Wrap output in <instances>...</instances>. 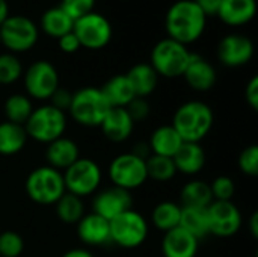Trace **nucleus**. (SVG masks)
Masks as SVG:
<instances>
[{"mask_svg": "<svg viewBox=\"0 0 258 257\" xmlns=\"http://www.w3.org/2000/svg\"><path fill=\"white\" fill-rule=\"evenodd\" d=\"M109 226L110 242L125 250L141 247L150 233L147 218L135 209H128L116 218L110 220Z\"/></svg>", "mask_w": 258, "mask_h": 257, "instance_id": "obj_7", "label": "nucleus"}, {"mask_svg": "<svg viewBox=\"0 0 258 257\" xmlns=\"http://www.w3.org/2000/svg\"><path fill=\"white\" fill-rule=\"evenodd\" d=\"M73 32L77 36L80 47L89 50L104 48L110 42L113 35L110 21L95 11L77 18L74 21Z\"/></svg>", "mask_w": 258, "mask_h": 257, "instance_id": "obj_12", "label": "nucleus"}, {"mask_svg": "<svg viewBox=\"0 0 258 257\" xmlns=\"http://www.w3.org/2000/svg\"><path fill=\"white\" fill-rule=\"evenodd\" d=\"M210 235L231 238L242 227V214L233 201H213L207 208Z\"/></svg>", "mask_w": 258, "mask_h": 257, "instance_id": "obj_13", "label": "nucleus"}, {"mask_svg": "<svg viewBox=\"0 0 258 257\" xmlns=\"http://www.w3.org/2000/svg\"><path fill=\"white\" fill-rule=\"evenodd\" d=\"M132 153H133V155H136L138 158H141V159L147 161V159L151 156V148H150L148 142H145V141H139V142H136V144L133 145Z\"/></svg>", "mask_w": 258, "mask_h": 257, "instance_id": "obj_44", "label": "nucleus"}, {"mask_svg": "<svg viewBox=\"0 0 258 257\" xmlns=\"http://www.w3.org/2000/svg\"><path fill=\"white\" fill-rule=\"evenodd\" d=\"M33 111V105L32 100L26 95V94H11L3 105V112L6 117V121L24 126L26 121L29 120L30 114Z\"/></svg>", "mask_w": 258, "mask_h": 257, "instance_id": "obj_31", "label": "nucleus"}, {"mask_svg": "<svg viewBox=\"0 0 258 257\" xmlns=\"http://www.w3.org/2000/svg\"><path fill=\"white\" fill-rule=\"evenodd\" d=\"M107 173L112 185L125 191L138 189L148 180L147 161L138 158L132 151L113 158Z\"/></svg>", "mask_w": 258, "mask_h": 257, "instance_id": "obj_10", "label": "nucleus"}, {"mask_svg": "<svg viewBox=\"0 0 258 257\" xmlns=\"http://www.w3.org/2000/svg\"><path fill=\"white\" fill-rule=\"evenodd\" d=\"M213 201H231L236 192V183L228 176H218L210 183Z\"/></svg>", "mask_w": 258, "mask_h": 257, "instance_id": "obj_36", "label": "nucleus"}, {"mask_svg": "<svg viewBox=\"0 0 258 257\" xmlns=\"http://www.w3.org/2000/svg\"><path fill=\"white\" fill-rule=\"evenodd\" d=\"M147 173L148 179H153L156 182H169L175 177L177 170L172 158L151 155L147 159Z\"/></svg>", "mask_w": 258, "mask_h": 257, "instance_id": "obj_33", "label": "nucleus"}, {"mask_svg": "<svg viewBox=\"0 0 258 257\" xmlns=\"http://www.w3.org/2000/svg\"><path fill=\"white\" fill-rule=\"evenodd\" d=\"M239 168L243 174L255 177L258 176V147L255 144H251L245 147L239 155Z\"/></svg>", "mask_w": 258, "mask_h": 257, "instance_id": "obj_37", "label": "nucleus"}, {"mask_svg": "<svg viewBox=\"0 0 258 257\" xmlns=\"http://www.w3.org/2000/svg\"><path fill=\"white\" fill-rule=\"evenodd\" d=\"M248 229L252 235V238H258V214L254 212L251 217H249V224H248Z\"/></svg>", "mask_w": 258, "mask_h": 257, "instance_id": "obj_46", "label": "nucleus"}, {"mask_svg": "<svg viewBox=\"0 0 258 257\" xmlns=\"http://www.w3.org/2000/svg\"><path fill=\"white\" fill-rule=\"evenodd\" d=\"M56 215L63 224H77L85 215V204L82 198L65 192L56 203Z\"/></svg>", "mask_w": 258, "mask_h": 257, "instance_id": "obj_32", "label": "nucleus"}, {"mask_svg": "<svg viewBox=\"0 0 258 257\" xmlns=\"http://www.w3.org/2000/svg\"><path fill=\"white\" fill-rule=\"evenodd\" d=\"M109 109L110 105L100 88L85 86L73 94L68 112L83 127H100Z\"/></svg>", "mask_w": 258, "mask_h": 257, "instance_id": "obj_3", "label": "nucleus"}, {"mask_svg": "<svg viewBox=\"0 0 258 257\" xmlns=\"http://www.w3.org/2000/svg\"><path fill=\"white\" fill-rule=\"evenodd\" d=\"M24 189L27 197L41 206L54 204L67 192L62 173L48 165L32 170L26 179Z\"/></svg>", "mask_w": 258, "mask_h": 257, "instance_id": "obj_5", "label": "nucleus"}, {"mask_svg": "<svg viewBox=\"0 0 258 257\" xmlns=\"http://www.w3.org/2000/svg\"><path fill=\"white\" fill-rule=\"evenodd\" d=\"M80 158V150L76 141L67 136H60L50 144H47L45 148V161L47 165L63 173L68 167H71L77 159Z\"/></svg>", "mask_w": 258, "mask_h": 257, "instance_id": "obj_19", "label": "nucleus"}, {"mask_svg": "<svg viewBox=\"0 0 258 257\" xmlns=\"http://www.w3.org/2000/svg\"><path fill=\"white\" fill-rule=\"evenodd\" d=\"M57 45H59L60 52H63V53H76L79 48H82L74 32H70L63 36H60L57 39Z\"/></svg>", "mask_w": 258, "mask_h": 257, "instance_id": "obj_42", "label": "nucleus"}, {"mask_svg": "<svg viewBox=\"0 0 258 257\" xmlns=\"http://www.w3.org/2000/svg\"><path fill=\"white\" fill-rule=\"evenodd\" d=\"M73 26H74V20L60 6L47 9L41 17L42 32L56 39L73 32Z\"/></svg>", "mask_w": 258, "mask_h": 257, "instance_id": "obj_27", "label": "nucleus"}, {"mask_svg": "<svg viewBox=\"0 0 258 257\" xmlns=\"http://www.w3.org/2000/svg\"><path fill=\"white\" fill-rule=\"evenodd\" d=\"M200 9L206 14V17L209 15H218V11L221 8L222 0H194Z\"/></svg>", "mask_w": 258, "mask_h": 257, "instance_id": "obj_43", "label": "nucleus"}, {"mask_svg": "<svg viewBox=\"0 0 258 257\" xmlns=\"http://www.w3.org/2000/svg\"><path fill=\"white\" fill-rule=\"evenodd\" d=\"M127 112L128 115L132 117V120L136 123H141V121H145L150 114H151V105L148 103L147 98H142V97H135L128 105H127Z\"/></svg>", "mask_w": 258, "mask_h": 257, "instance_id": "obj_39", "label": "nucleus"}, {"mask_svg": "<svg viewBox=\"0 0 258 257\" xmlns=\"http://www.w3.org/2000/svg\"><path fill=\"white\" fill-rule=\"evenodd\" d=\"M27 142V133L24 126L3 121L0 123V155L14 156L18 155Z\"/></svg>", "mask_w": 258, "mask_h": 257, "instance_id": "obj_26", "label": "nucleus"}, {"mask_svg": "<svg viewBox=\"0 0 258 257\" xmlns=\"http://www.w3.org/2000/svg\"><path fill=\"white\" fill-rule=\"evenodd\" d=\"M100 129L109 141L124 142L132 136L135 130V121L132 120L125 108H110Z\"/></svg>", "mask_w": 258, "mask_h": 257, "instance_id": "obj_18", "label": "nucleus"}, {"mask_svg": "<svg viewBox=\"0 0 258 257\" xmlns=\"http://www.w3.org/2000/svg\"><path fill=\"white\" fill-rule=\"evenodd\" d=\"M39 38L38 26L24 15H9L0 24V44L9 53H24L35 47Z\"/></svg>", "mask_w": 258, "mask_h": 257, "instance_id": "obj_9", "label": "nucleus"}, {"mask_svg": "<svg viewBox=\"0 0 258 257\" xmlns=\"http://www.w3.org/2000/svg\"><path fill=\"white\" fill-rule=\"evenodd\" d=\"M62 176L65 191L79 198L95 194L103 180L100 165L89 158H79L62 173Z\"/></svg>", "mask_w": 258, "mask_h": 257, "instance_id": "obj_8", "label": "nucleus"}, {"mask_svg": "<svg viewBox=\"0 0 258 257\" xmlns=\"http://www.w3.org/2000/svg\"><path fill=\"white\" fill-rule=\"evenodd\" d=\"M23 65L17 55L0 53V85H12L23 77Z\"/></svg>", "mask_w": 258, "mask_h": 257, "instance_id": "obj_34", "label": "nucleus"}, {"mask_svg": "<svg viewBox=\"0 0 258 257\" xmlns=\"http://www.w3.org/2000/svg\"><path fill=\"white\" fill-rule=\"evenodd\" d=\"M178 227H181L183 230L190 233L198 241L204 239L206 236L210 235L207 209L181 206V217H180V226Z\"/></svg>", "mask_w": 258, "mask_h": 257, "instance_id": "obj_28", "label": "nucleus"}, {"mask_svg": "<svg viewBox=\"0 0 258 257\" xmlns=\"http://www.w3.org/2000/svg\"><path fill=\"white\" fill-rule=\"evenodd\" d=\"M172 161L177 173L197 176L206 165V151L200 142H183Z\"/></svg>", "mask_w": 258, "mask_h": 257, "instance_id": "obj_21", "label": "nucleus"}, {"mask_svg": "<svg viewBox=\"0 0 258 257\" xmlns=\"http://www.w3.org/2000/svg\"><path fill=\"white\" fill-rule=\"evenodd\" d=\"M192 52H189L187 45L177 42L171 38L160 39L151 50L150 65L156 70L159 77H181Z\"/></svg>", "mask_w": 258, "mask_h": 257, "instance_id": "obj_6", "label": "nucleus"}, {"mask_svg": "<svg viewBox=\"0 0 258 257\" xmlns=\"http://www.w3.org/2000/svg\"><path fill=\"white\" fill-rule=\"evenodd\" d=\"M23 251H24V241L17 232L6 230L0 233V256L20 257Z\"/></svg>", "mask_w": 258, "mask_h": 257, "instance_id": "obj_35", "label": "nucleus"}, {"mask_svg": "<svg viewBox=\"0 0 258 257\" xmlns=\"http://www.w3.org/2000/svg\"><path fill=\"white\" fill-rule=\"evenodd\" d=\"M200 241L181 227H175L163 235V257H197Z\"/></svg>", "mask_w": 258, "mask_h": 257, "instance_id": "obj_20", "label": "nucleus"}, {"mask_svg": "<svg viewBox=\"0 0 258 257\" xmlns=\"http://www.w3.org/2000/svg\"><path fill=\"white\" fill-rule=\"evenodd\" d=\"M71 98H73V92H70L68 89H63V88H57L54 91V94L50 97V105L54 106L56 109L65 112L70 109V105H71Z\"/></svg>", "mask_w": 258, "mask_h": 257, "instance_id": "obj_40", "label": "nucleus"}, {"mask_svg": "<svg viewBox=\"0 0 258 257\" xmlns=\"http://www.w3.org/2000/svg\"><path fill=\"white\" fill-rule=\"evenodd\" d=\"M79 239L88 247H101L110 244V226L103 217L91 212L85 214L77 223Z\"/></svg>", "mask_w": 258, "mask_h": 257, "instance_id": "obj_17", "label": "nucleus"}, {"mask_svg": "<svg viewBox=\"0 0 258 257\" xmlns=\"http://www.w3.org/2000/svg\"><path fill=\"white\" fill-rule=\"evenodd\" d=\"M181 144H183V139L180 138V135L171 124L157 127L151 133L150 141H148L151 155L165 156V158H174V155L178 151Z\"/></svg>", "mask_w": 258, "mask_h": 257, "instance_id": "obj_24", "label": "nucleus"}, {"mask_svg": "<svg viewBox=\"0 0 258 257\" xmlns=\"http://www.w3.org/2000/svg\"><path fill=\"white\" fill-rule=\"evenodd\" d=\"M23 83L29 98L45 101L59 88V73L51 62L35 61L23 71Z\"/></svg>", "mask_w": 258, "mask_h": 257, "instance_id": "obj_11", "label": "nucleus"}, {"mask_svg": "<svg viewBox=\"0 0 258 257\" xmlns=\"http://www.w3.org/2000/svg\"><path fill=\"white\" fill-rule=\"evenodd\" d=\"M207 17L194 0H178L166 12L165 29L168 38L184 45L200 39L206 30Z\"/></svg>", "mask_w": 258, "mask_h": 257, "instance_id": "obj_1", "label": "nucleus"}, {"mask_svg": "<svg viewBox=\"0 0 258 257\" xmlns=\"http://www.w3.org/2000/svg\"><path fill=\"white\" fill-rule=\"evenodd\" d=\"M254 56V42L246 35L230 33L218 44L219 61L230 68L246 65Z\"/></svg>", "mask_w": 258, "mask_h": 257, "instance_id": "obj_14", "label": "nucleus"}, {"mask_svg": "<svg viewBox=\"0 0 258 257\" xmlns=\"http://www.w3.org/2000/svg\"><path fill=\"white\" fill-rule=\"evenodd\" d=\"M67 115L65 112L56 109L50 103L33 108L29 120L24 124L27 138H32L41 144H50L51 141L65 135L67 130Z\"/></svg>", "mask_w": 258, "mask_h": 257, "instance_id": "obj_4", "label": "nucleus"}, {"mask_svg": "<svg viewBox=\"0 0 258 257\" xmlns=\"http://www.w3.org/2000/svg\"><path fill=\"white\" fill-rule=\"evenodd\" d=\"M74 21L94 11L95 0H62L59 5Z\"/></svg>", "mask_w": 258, "mask_h": 257, "instance_id": "obj_38", "label": "nucleus"}, {"mask_svg": "<svg viewBox=\"0 0 258 257\" xmlns=\"http://www.w3.org/2000/svg\"><path fill=\"white\" fill-rule=\"evenodd\" d=\"M100 89L110 108H127V105L136 97L125 74L110 77Z\"/></svg>", "mask_w": 258, "mask_h": 257, "instance_id": "obj_25", "label": "nucleus"}, {"mask_svg": "<svg viewBox=\"0 0 258 257\" xmlns=\"http://www.w3.org/2000/svg\"><path fill=\"white\" fill-rule=\"evenodd\" d=\"M133 206V197L130 191L112 186L107 189L100 191L92 203L94 214L103 217L104 220L110 221L116 218L118 215L124 214L125 211L132 209Z\"/></svg>", "mask_w": 258, "mask_h": 257, "instance_id": "obj_15", "label": "nucleus"}, {"mask_svg": "<svg viewBox=\"0 0 258 257\" xmlns=\"http://www.w3.org/2000/svg\"><path fill=\"white\" fill-rule=\"evenodd\" d=\"M181 206L187 208H204L207 209L213 203V195L210 191V183L194 179L187 182L180 192Z\"/></svg>", "mask_w": 258, "mask_h": 257, "instance_id": "obj_29", "label": "nucleus"}, {"mask_svg": "<svg viewBox=\"0 0 258 257\" xmlns=\"http://www.w3.org/2000/svg\"><path fill=\"white\" fill-rule=\"evenodd\" d=\"M215 124L213 109L200 100H190L178 106L172 117V127L183 142H201Z\"/></svg>", "mask_w": 258, "mask_h": 257, "instance_id": "obj_2", "label": "nucleus"}, {"mask_svg": "<svg viewBox=\"0 0 258 257\" xmlns=\"http://www.w3.org/2000/svg\"><path fill=\"white\" fill-rule=\"evenodd\" d=\"M62 257H94V254L86 248H71L67 253H63Z\"/></svg>", "mask_w": 258, "mask_h": 257, "instance_id": "obj_45", "label": "nucleus"}, {"mask_svg": "<svg viewBox=\"0 0 258 257\" xmlns=\"http://www.w3.org/2000/svg\"><path fill=\"white\" fill-rule=\"evenodd\" d=\"M257 14L255 0H222L218 17L228 26H245Z\"/></svg>", "mask_w": 258, "mask_h": 257, "instance_id": "obj_22", "label": "nucleus"}, {"mask_svg": "<svg viewBox=\"0 0 258 257\" xmlns=\"http://www.w3.org/2000/svg\"><path fill=\"white\" fill-rule=\"evenodd\" d=\"M9 17V5L6 0H0V24Z\"/></svg>", "mask_w": 258, "mask_h": 257, "instance_id": "obj_47", "label": "nucleus"}, {"mask_svg": "<svg viewBox=\"0 0 258 257\" xmlns=\"http://www.w3.org/2000/svg\"><path fill=\"white\" fill-rule=\"evenodd\" d=\"M186 83L198 92H206L210 91L218 80V74L215 67L201 55L192 53L189 64L183 73V76Z\"/></svg>", "mask_w": 258, "mask_h": 257, "instance_id": "obj_16", "label": "nucleus"}, {"mask_svg": "<svg viewBox=\"0 0 258 257\" xmlns=\"http://www.w3.org/2000/svg\"><path fill=\"white\" fill-rule=\"evenodd\" d=\"M245 100L252 111H258V77L252 76L245 88Z\"/></svg>", "mask_w": 258, "mask_h": 257, "instance_id": "obj_41", "label": "nucleus"}, {"mask_svg": "<svg viewBox=\"0 0 258 257\" xmlns=\"http://www.w3.org/2000/svg\"><path fill=\"white\" fill-rule=\"evenodd\" d=\"M180 217H181V204L166 200L154 206L151 212V223L157 230L166 233L180 226Z\"/></svg>", "mask_w": 258, "mask_h": 257, "instance_id": "obj_30", "label": "nucleus"}, {"mask_svg": "<svg viewBox=\"0 0 258 257\" xmlns=\"http://www.w3.org/2000/svg\"><path fill=\"white\" fill-rule=\"evenodd\" d=\"M127 79L135 91L136 97L147 98L151 95L159 83V74L150 65V62H139L127 71Z\"/></svg>", "mask_w": 258, "mask_h": 257, "instance_id": "obj_23", "label": "nucleus"}]
</instances>
